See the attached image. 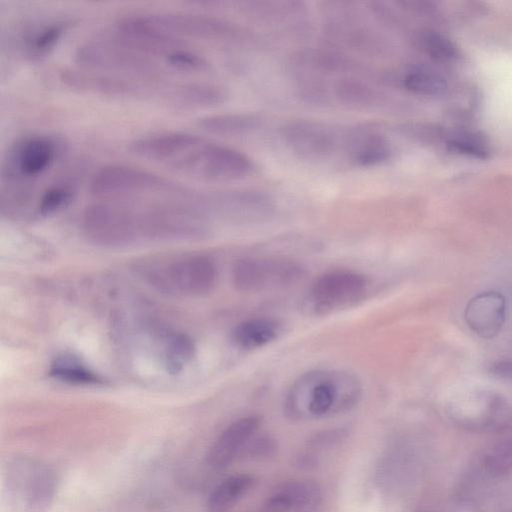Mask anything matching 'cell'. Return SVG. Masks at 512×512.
Segmentation results:
<instances>
[{
    "mask_svg": "<svg viewBox=\"0 0 512 512\" xmlns=\"http://www.w3.org/2000/svg\"><path fill=\"white\" fill-rule=\"evenodd\" d=\"M205 211L191 203L105 200L86 208L83 228L95 242L123 245L141 238H168L204 232Z\"/></svg>",
    "mask_w": 512,
    "mask_h": 512,
    "instance_id": "6da1fadb",
    "label": "cell"
},
{
    "mask_svg": "<svg viewBox=\"0 0 512 512\" xmlns=\"http://www.w3.org/2000/svg\"><path fill=\"white\" fill-rule=\"evenodd\" d=\"M130 149L143 159L200 181H236L254 171L251 159L240 151L189 133L144 136L135 139Z\"/></svg>",
    "mask_w": 512,
    "mask_h": 512,
    "instance_id": "7a4b0ae2",
    "label": "cell"
},
{
    "mask_svg": "<svg viewBox=\"0 0 512 512\" xmlns=\"http://www.w3.org/2000/svg\"><path fill=\"white\" fill-rule=\"evenodd\" d=\"M361 383L342 370H314L301 375L290 387L285 411L293 419L323 417L351 409L360 399Z\"/></svg>",
    "mask_w": 512,
    "mask_h": 512,
    "instance_id": "3957f363",
    "label": "cell"
},
{
    "mask_svg": "<svg viewBox=\"0 0 512 512\" xmlns=\"http://www.w3.org/2000/svg\"><path fill=\"white\" fill-rule=\"evenodd\" d=\"M75 61L81 69L150 82H164L166 68L114 31L79 45Z\"/></svg>",
    "mask_w": 512,
    "mask_h": 512,
    "instance_id": "277c9868",
    "label": "cell"
},
{
    "mask_svg": "<svg viewBox=\"0 0 512 512\" xmlns=\"http://www.w3.org/2000/svg\"><path fill=\"white\" fill-rule=\"evenodd\" d=\"M90 190L105 200L169 201L182 194L184 185L141 168L111 164L93 175Z\"/></svg>",
    "mask_w": 512,
    "mask_h": 512,
    "instance_id": "5b68a950",
    "label": "cell"
},
{
    "mask_svg": "<svg viewBox=\"0 0 512 512\" xmlns=\"http://www.w3.org/2000/svg\"><path fill=\"white\" fill-rule=\"evenodd\" d=\"M155 31L187 43L189 39L225 43H249L253 35L231 21L203 14L159 12L138 14Z\"/></svg>",
    "mask_w": 512,
    "mask_h": 512,
    "instance_id": "8992f818",
    "label": "cell"
},
{
    "mask_svg": "<svg viewBox=\"0 0 512 512\" xmlns=\"http://www.w3.org/2000/svg\"><path fill=\"white\" fill-rule=\"evenodd\" d=\"M64 144L62 139L50 134H33L18 139L5 155L3 178L12 183L36 180L62 156Z\"/></svg>",
    "mask_w": 512,
    "mask_h": 512,
    "instance_id": "52a82bcc",
    "label": "cell"
},
{
    "mask_svg": "<svg viewBox=\"0 0 512 512\" xmlns=\"http://www.w3.org/2000/svg\"><path fill=\"white\" fill-rule=\"evenodd\" d=\"M214 263L204 256H187L149 266L146 278L162 292L198 296L209 292L216 281Z\"/></svg>",
    "mask_w": 512,
    "mask_h": 512,
    "instance_id": "ba28073f",
    "label": "cell"
},
{
    "mask_svg": "<svg viewBox=\"0 0 512 512\" xmlns=\"http://www.w3.org/2000/svg\"><path fill=\"white\" fill-rule=\"evenodd\" d=\"M366 276L352 270H334L318 277L309 287L302 308L309 314L323 315L349 307L367 292Z\"/></svg>",
    "mask_w": 512,
    "mask_h": 512,
    "instance_id": "9c48e42d",
    "label": "cell"
},
{
    "mask_svg": "<svg viewBox=\"0 0 512 512\" xmlns=\"http://www.w3.org/2000/svg\"><path fill=\"white\" fill-rule=\"evenodd\" d=\"M62 80L68 86L87 93L135 100L152 97L163 100L168 85L81 68L64 71Z\"/></svg>",
    "mask_w": 512,
    "mask_h": 512,
    "instance_id": "30bf717a",
    "label": "cell"
},
{
    "mask_svg": "<svg viewBox=\"0 0 512 512\" xmlns=\"http://www.w3.org/2000/svg\"><path fill=\"white\" fill-rule=\"evenodd\" d=\"M279 134L297 157L317 162L329 159L342 147L344 133L322 121L293 119L280 126Z\"/></svg>",
    "mask_w": 512,
    "mask_h": 512,
    "instance_id": "8fae6325",
    "label": "cell"
},
{
    "mask_svg": "<svg viewBox=\"0 0 512 512\" xmlns=\"http://www.w3.org/2000/svg\"><path fill=\"white\" fill-rule=\"evenodd\" d=\"M7 472L8 491L17 504L29 511H39L51 502L56 478L45 464L30 458H16Z\"/></svg>",
    "mask_w": 512,
    "mask_h": 512,
    "instance_id": "7c38bea8",
    "label": "cell"
},
{
    "mask_svg": "<svg viewBox=\"0 0 512 512\" xmlns=\"http://www.w3.org/2000/svg\"><path fill=\"white\" fill-rule=\"evenodd\" d=\"M302 275L292 260L278 257L245 258L233 268V282L242 291L255 292L291 284Z\"/></svg>",
    "mask_w": 512,
    "mask_h": 512,
    "instance_id": "4fadbf2b",
    "label": "cell"
},
{
    "mask_svg": "<svg viewBox=\"0 0 512 512\" xmlns=\"http://www.w3.org/2000/svg\"><path fill=\"white\" fill-rule=\"evenodd\" d=\"M326 29L331 37L364 53H384V39L359 21L352 2H326Z\"/></svg>",
    "mask_w": 512,
    "mask_h": 512,
    "instance_id": "5bb4252c",
    "label": "cell"
},
{
    "mask_svg": "<svg viewBox=\"0 0 512 512\" xmlns=\"http://www.w3.org/2000/svg\"><path fill=\"white\" fill-rule=\"evenodd\" d=\"M342 149L351 164L365 168L382 165L393 154L388 138L380 130L367 126L347 130Z\"/></svg>",
    "mask_w": 512,
    "mask_h": 512,
    "instance_id": "9a60e30c",
    "label": "cell"
},
{
    "mask_svg": "<svg viewBox=\"0 0 512 512\" xmlns=\"http://www.w3.org/2000/svg\"><path fill=\"white\" fill-rule=\"evenodd\" d=\"M506 299L497 291L477 294L467 303L464 318L468 327L479 337L494 338L506 320Z\"/></svg>",
    "mask_w": 512,
    "mask_h": 512,
    "instance_id": "2e32d148",
    "label": "cell"
},
{
    "mask_svg": "<svg viewBox=\"0 0 512 512\" xmlns=\"http://www.w3.org/2000/svg\"><path fill=\"white\" fill-rule=\"evenodd\" d=\"M260 425L257 416H247L231 423L211 445L206 461L213 469H223L239 456Z\"/></svg>",
    "mask_w": 512,
    "mask_h": 512,
    "instance_id": "e0dca14e",
    "label": "cell"
},
{
    "mask_svg": "<svg viewBox=\"0 0 512 512\" xmlns=\"http://www.w3.org/2000/svg\"><path fill=\"white\" fill-rule=\"evenodd\" d=\"M73 24L72 19H53L27 30L20 39L22 55L38 61L46 58L58 46Z\"/></svg>",
    "mask_w": 512,
    "mask_h": 512,
    "instance_id": "ac0fdd59",
    "label": "cell"
},
{
    "mask_svg": "<svg viewBox=\"0 0 512 512\" xmlns=\"http://www.w3.org/2000/svg\"><path fill=\"white\" fill-rule=\"evenodd\" d=\"M228 98L227 90L216 84L185 82L170 84L164 102L174 107L199 109L218 106Z\"/></svg>",
    "mask_w": 512,
    "mask_h": 512,
    "instance_id": "d6986e66",
    "label": "cell"
},
{
    "mask_svg": "<svg viewBox=\"0 0 512 512\" xmlns=\"http://www.w3.org/2000/svg\"><path fill=\"white\" fill-rule=\"evenodd\" d=\"M334 98L342 105L354 109H375L384 106L385 95L367 82L353 76H342L331 86Z\"/></svg>",
    "mask_w": 512,
    "mask_h": 512,
    "instance_id": "ffe728a7",
    "label": "cell"
},
{
    "mask_svg": "<svg viewBox=\"0 0 512 512\" xmlns=\"http://www.w3.org/2000/svg\"><path fill=\"white\" fill-rule=\"evenodd\" d=\"M263 119L254 113H224L203 117L197 126L206 133L222 137H238L261 128Z\"/></svg>",
    "mask_w": 512,
    "mask_h": 512,
    "instance_id": "44dd1931",
    "label": "cell"
},
{
    "mask_svg": "<svg viewBox=\"0 0 512 512\" xmlns=\"http://www.w3.org/2000/svg\"><path fill=\"white\" fill-rule=\"evenodd\" d=\"M243 12L252 20L266 25H280L301 18L306 4L301 1H247L242 3Z\"/></svg>",
    "mask_w": 512,
    "mask_h": 512,
    "instance_id": "7402d4cb",
    "label": "cell"
},
{
    "mask_svg": "<svg viewBox=\"0 0 512 512\" xmlns=\"http://www.w3.org/2000/svg\"><path fill=\"white\" fill-rule=\"evenodd\" d=\"M280 332L279 324L270 318L256 317L239 323L233 331L235 344L246 350L260 348L275 340Z\"/></svg>",
    "mask_w": 512,
    "mask_h": 512,
    "instance_id": "603a6c76",
    "label": "cell"
},
{
    "mask_svg": "<svg viewBox=\"0 0 512 512\" xmlns=\"http://www.w3.org/2000/svg\"><path fill=\"white\" fill-rule=\"evenodd\" d=\"M253 477L248 474L233 475L219 483L211 492L208 512H230L253 485Z\"/></svg>",
    "mask_w": 512,
    "mask_h": 512,
    "instance_id": "cb8c5ba5",
    "label": "cell"
},
{
    "mask_svg": "<svg viewBox=\"0 0 512 512\" xmlns=\"http://www.w3.org/2000/svg\"><path fill=\"white\" fill-rule=\"evenodd\" d=\"M276 489L289 500L293 512H314L322 501L321 488L312 480L287 481Z\"/></svg>",
    "mask_w": 512,
    "mask_h": 512,
    "instance_id": "d4e9b609",
    "label": "cell"
},
{
    "mask_svg": "<svg viewBox=\"0 0 512 512\" xmlns=\"http://www.w3.org/2000/svg\"><path fill=\"white\" fill-rule=\"evenodd\" d=\"M481 471L492 478L512 474V439L489 446L480 456Z\"/></svg>",
    "mask_w": 512,
    "mask_h": 512,
    "instance_id": "484cf974",
    "label": "cell"
},
{
    "mask_svg": "<svg viewBox=\"0 0 512 512\" xmlns=\"http://www.w3.org/2000/svg\"><path fill=\"white\" fill-rule=\"evenodd\" d=\"M401 80L405 89L417 95L436 96L446 89V82L439 74L422 66L409 68Z\"/></svg>",
    "mask_w": 512,
    "mask_h": 512,
    "instance_id": "4316f807",
    "label": "cell"
},
{
    "mask_svg": "<svg viewBox=\"0 0 512 512\" xmlns=\"http://www.w3.org/2000/svg\"><path fill=\"white\" fill-rule=\"evenodd\" d=\"M50 375L60 381L73 384H102L103 379L72 357H60L50 368Z\"/></svg>",
    "mask_w": 512,
    "mask_h": 512,
    "instance_id": "83f0119b",
    "label": "cell"
},
{
    "mask_svg": "<svg viewBox=\"0 0 512 512\" xmlns=\"http://www.w3.org/2000/svg\"><path fill=\"white\" fill-rule=\"evenodd\" d=\"M193 341L183 333L171 334L166 339L164 361L168 372L177 373L194 354Z\"/></svg>",
    "mask_w": 512,
    "mask_h": 512,
    "instance_id": "f1b7e54d",
    "label": "cell"
},
{
    "mask_svg": "<svg viewBox=\"0 0 512 512\" xmlns=\"http://www.w3.org/2000/svg\"><path fill=\"white\" fill-rule=\"evenodd\" d=\"M74 191L68 184H56L46 189L36 205L39 216H50L66 207L72 200Z\"/></svg>",
    "mask_w": 512,
    "mask_h": 512,
    "instance_id": "f546056e",
    "label": "cell"
},
{
    "mask_svg": "<svg viewBox=\"0 0 512 512\" xmlns=\"http://www.w3.org/2000/svg\"><path fill=\"white\" fill-rule=\"evenodd\" d=\"M424 51L438 61H451L457 56L454 44L442 35L435 32H425L420 38Z\"/></svg>",
    "mask_w": 512,
    "mask_h": 512,
    "instance_id": "4dcf8cb0",
    "label": "cell"
},
{
    "mask_svg": "<svg viewBox=\"0 0 512 512\" xmlns=\"http://www.w3.org/2000/svg\"><path fill=\"white\" fill-rule=\"evenodd\" d=\"M449 149L454 152L485 159L489 155V149L484 139L478 135L462 134L451 139Z\"/></svg>",
    "mask_w": 512,
    "mask_h": 512,
    "instance_id": "1f68e13d",
    "label": "cell"
},
{
    "mask_svg": "<svg viewBox=\"0 0 512 512\" xmlns=\"http://www.w3.org/2000/svg\"><path fill=\"white\" fill-rule=\"evenodd\" d=\"M276 451V444L268 436H260L251 438L242 450L240 455L249 457L251 459H267L274 455Z\"/></svg>",
    "mask_w": 512,
    "mask_h": 512,
    "instance_id": "d6a6232c",
    "label": "cell"
},
{
    "mask_svg": "<svg viewBox=\"0 0 512 512\" xmlns=\"http://www.w3.org/2000/svg\"><path fill=\"white\" fill-rule=\"evenodd\" d=\"M259 512H293V509L286 496L276 489L263 503Z\"/></svg>",
    "mask_w": 512,
    "mask_h": 512,
    "instance_id": "836d02e7",
    "label": "cell"
},
{
    "mask_svg": "<svg viewBox=\"0 0 512 512\" xmlns=\"http://www.w3.org/2000/svg\"><path fill=\"white\" fill-rule=\"evenodd\" d=\"M342 438V431H325L324 433H320L315 435L312 439V443L314 446H328L332 445L335 442H338Z\"/></svg>",
    "mask_w": 512,
    "mask_h": 512,
    "instance_id": "e575fe53",
    "label": "cell"
},
{
    "mask_svg": "<svg viewBox=\"0 0 512 512\" xmlns=\"http://www.w3.org/2000/svg\"><path fill=\"white\" fill-rule=\"evenodd\" d=\"M491 373L498 378L512 381V360H503L491 367Z\"/></svg>",
    "mask_w": 512,
    "mask_h": 512,
    "instance_id": "d590c367",
    "label": "cell"
},
{
    "mask_svg": "<svg viewBox=\"0 0 512 512\" xmlns=\"http://www.w3.org/2000/svg\"><path fill=\"white\" fill-rule=\"evenodd\" d=\"M421 512H432V511H421Z\"/></svg>",
    "mask_w": 512,
    "mask_h": 512,
    "instance_id": "8d00e7d4",
    "label": "cell"
}]
</instances>
